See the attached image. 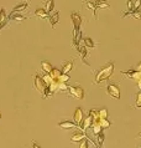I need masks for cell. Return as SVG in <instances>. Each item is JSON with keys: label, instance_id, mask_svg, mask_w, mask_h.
<instances>
[{"label": "cell", "instance_id": "6da1fadb", "mask_svg": "<svg viewBox=\"0 0 141 148\" xmlns=\"http://www.w3.org/2000/svg\"><path fill=\"white\" fill-rule=\"evenodd\" d=\"M113 72H114V64L110 62V64H108L106 66L102 67L100 70H99V72L97 73V76H95L94 82L95 84H100L102 81L108 80L111 75H113Z\"/></svg>", "mask_w": 141, "mask_h": 148}, {"label": "cell", "instance_id": "7a4b0ae2", "mask_svg": "<svg viewBox=\"0 0 141 148\" xmlns=\"http://www.w3.org/2000/svg\"><path fill=\"white\" fill-rule=\"evenodd\" d=\"M34 85H35V88L37 91L42 95V96H45V91H46V88H47V85L45 84L42 77L39 75H35L34 76Z\"/></svg>", "mask_w": 141, "mask_h": 148}, {"label": "cell", "instance_id": "3957f363", "mask_svg": "<svg viewBox=\"0 0 141 148\" xmlns=\"http://www.w3.org/2000/svg\"><path fill=\"white\" fill-rule=\"evenodd\" d=\"M68 92L70 96L76 97L78 100H82L84 97V90L81 86H70V87H68Z\"/></svg>", "mask_w": 141, "mask_h": 148}, {"label": "cell", "instance_id": "277c9868", "mask_svg": "<svg viewBox=\"0 0 141 148\" xmlns=\"http://www.w3.org/2000/svg\"><path fill=\"white\" fill-rule=\"evenodd\" d=\"M70 19H72V23H73V26H74V35H77L79 32V27H81V24H82V18L79 14L77 13H73L70 15Z\"/></svg>", "mask_w": 141, "mask_h": 148}, {"label": "cell", "instance_id": "5b68a950", "mask_svg": "<svg viewBox=\"0 0 141 148\" xmlns=\"http://www.w3.org/2000/svg\"><path fill=\"white\" fill-rule=\"evenodd\" d=\"M106 91H108V93L113 98H117V100H119L120 98V90H119V87H118V85H109L106 87Z\"/></svg>", "mask_w": 141, "mask_h": 148}, {"label": "cell", "instance_id": "8992f818", "mask_svg": "<svg viewBox=\"0 0 141 148\" xmlns=\"http://www.w3.org/2000/svg\"><path fill=\"white\" fill-rule=\"evenodd\" d=\"M73 120H74V123H76L77 126H82V122L84 120V114H83V111L81 107L76 108V112L73 114Z\"/></svg>", "mask_w": 141, "mask_h": 148}, {"label": "cell", "instance_id": "52a82bcc", "mask_svg": "<svg viewBox=\"0 0 141 148\" xmlns=\"http://www.w3.org/2000/svg\"><path fill=\"white\" fill-rule=\"evenodd\" d=\"M124 75H126V76H129L131 77V79H134L136 81H139L141 80V71H139V70H129V71H123Z\"/></svg>", "mask_w": 141, "mask_h": 148}, {"label": "cell", "instance_id": "ba28073f", "mask_svg": "<svg viewBox=\"0 0 141 148\" xmlns=\"http://www.w3.org/2000/svg\"><path fill=\"white\" fill-rule=\"evenodd\" d=\"M93 118L90 117V116H88L87 118H84L83 120V122H82V126H81V128L83 130V131H85V130H88L89 127H92L93 126Z\"/></svg>", "mask_w": 141, "mask_h": 148}, {"label": "cell", "instance_id": "9c48e42d", "mask_svg": "<svg viewBox=\"0 0 141 148\" xmlns=\"http://www.w3.org/2000/svg\"><path fill=\"white\" fill-rule=\"evenodd\" d=\"M77 125L74 122H70V121H63V122H60L58 123V127L62 130H70V128H74Z\"/></svg>", "mask_w": 141, "mask_h": 148}, {"label": "cell", "instance_id": "30bf717a", "mask_svg": "<svg viewBox=\"0 0 141 148\" xmlns=\"http://www.w3.org/2000/svg\"><path fill=\"white\" fill-rule=\"evenodd\" d=\"M48 19H49V23H51V26L55 27L56 24L58 23V20H60V13H58V11H55L52 15L48 16Z\"/></svg>", "mask_w": 141, "mask_h": 148}, {"label": "cell", "instance_id": "8fae6325", "mask_svg": "<svg viewBox=\"0 0 141 148\" xmlns=\"http://www.w3.org/2000/svg\"><path fill=\"white\" fill-rule=\"evenodd\" d=\"M35 15L37 16V18H40V19H47L49 16L48 13L46 11V9H36Z\"/></svg>", "mask_w": 141, "mask_h": 148}, {"label": "cell", "instance_id": "7c38bea8", "mask_svg": "<svg viewBox=\"0 0 141 148\" xmlns=\"http://www.w3.org/2000/svg\"><path fill=\"white\" fill-rule=\"evenodd\" d=\"M6 20H7V16H6V13H5V9H1L0 10V30H1L3 26H5Z\"/></svg>", "mask_w": 141, "mask_h": 148}, {"label": "cell", "instance_id": "4fadbf2b", "mask_svg": "<svg viewBox=\"0 0 141 148\" xmlns=\"http://www.w3.org/2000/svg\"><path fill=\"white\" fill-rule=\"evenodd\" d=\"M41 69H42V71H45L46 73H49L52 71V65L49 64V62H47V61H42L41 62Z\"/></svg>", "mask_w": 141, "mask_h": 148}, {"label": "cell", "instance_id": "5bb4252c", "mask_svg": "<svg viewBox=\"0 0 141 148\" xmlns=\"http://www.w3.org/2000/svg\"><path fill=\"white\" fill-rule=\"evenodd\" d=\"M84 138H85V134H84V133L78 132V133H76V134H73V136H72L70 141H72V142H81V141H83Z\"/></svg>", "mask_w": 141, "mask_h": 148}, {"label": "cell", "instance_id": "9a60e30c", "mask_svg": "<svg viewBox=\"0 0 141 148\" xmlns=\"http://www.w3.org/2000/svg\"><path fill=\"white\" fill-rule=\"evenodd\" d=\"M27 6H28V3H21V4H19V5H16L14 8L12 13H20V11H22V10H26Z\"/></svg>", "mask_w": 141, "mask_h": 148}, {"label": "cell", "instance_id": "2e32d148", "mask_svg": "<svg viewBox=\"0 0 141 148\" xmlns=\"http://www.w3.org/2000/svg\"><path fill=\"white\" fill-rule=\"evenodd\" d=\"M66 91H68V86L66 82H60L58 81V84H57V91L56 92H66Z\"/></svg>", "mask_w": 141, "mask_h": 148}, {"label": "cell", "instance_id": "e0dca14e", "mask_svg": "<svg viewBox=\"0 0 141 148\" xmlns=\"http://www.w3.org/2000/svg\"><path fill=\"white\" fill-rule=\"evenodd\" d=\"M73 69V62L72 61H68V62H66L64 65H63V67H62V73H68L70 70Z\"/></svg>", "mask_w": 141, "mask_h": 148}, {"label": "cell", "instance_id": "ac0fdd59", "mask_svg": "<svg viewBox=\"0 0 141 148\" xmlns=\"http://www.w3.org/2000/svg\"><path fill=\"white\" fill-rule=\"evenodd\" d=\"M89 116L93 118V122H99L100 117H99V111H95V110H90L89 111Z\"/></svg>", "mask_w": 141, "mask_h": 148}, {"label": "cell", "instance_id": "d6986e66", "mask_svg": "<svg viewBox=\"0 0 141 148\" xmlns=\"http://www.w3.org/2000/svg\"><path fill=\"white\" fill-rule=\"evenodd\" d=\"M45 9H46L47 13H51V11L55 9V1H53V0H47L46 4H45Z\"/></svg>", "mask_w": 141, "mask_h": 148}, {"label": "cell", "instance_id": "ffe728a7", "mask_svg": "<svg viewBox=\"0 0 141 148\" xmlns=\"http://www.w3.org/2000/svg\"><path fill=\"white\" fill-rule=\"evenodd\" d=\"M93 133L95 134V136H98V134H100L102 133V126L99 125V122H95V123H93Z\"/></svg>", "mask_w": 141, "mask_h": 148}, {"label": "cell", "instance_id": "44dd1931", "mask_svg": "<svg viewBox=\"0 0 141 148\" xmlns=\"http://www.w3.org/2000/svg\"><path fill=\"white\" fill-rule=\"evenodd\" d=\"M99 125L102 126V128H109L111 126V123L108 118H100V120H99Z\"/></svg>", "mask_w": 141, "mask_h": 148}, {"label": "cell", "instance_id": "7402d4cb", "mask_svg": "<svg viewBox=\"0 0 141 148\" xmlns=\"http://www.w3.org/2000/svg\"><path fill=\"white\" fill-rule=\"evenodd\" d=\"M10 19L15 20V21H18V23L22 21V20H26V18H25V16H22V15H18L16 13H11V15H10Z\"/></svg>", "mask_w": 141, "mask_h": 148}, {"label": "cell", "instance_id": "603a6c76", "mask_svg": "<svg viewBox=\"0 0 141 148\" xmlns=\"http://www.w3.org/2000/svg\"><path fill=\"white\" fill-rule=\"evenodd\" d=\"M61 71H60V70H57V69H52V71L51 72H49V75H51V77H52V79L53 80H58V77L61 76Z\"/></svg>", "mask_w": 141, "mask_h": 148}, {"label": "cell", "instance_id": "cb8c5ba5", "mask_svg": "<svg viewBox=\"0 0 141 148\" xmlns=\"http://www.w3.org/2000/svg\"><path fill=\"white\" fill-rule=\"evenodd\" d=\"M78 51H79V54H81L82 59H83V62L88 65V62L85 61V56H87V47H85V46H84V47H78Z\"/></svg>", "mask_w": 141, "mask_h": 148}, {"label": "cell", "instance_id": "d4e9b609", "mask_svg": "<svg viewBox=\"0 0 141 148\" xmlns=\"http://www.w3.org/2000/svg\"><path fill=\"white\" fill-rule=\"evenodd\" d=\"M83 42H84V46L85 47H94L95 45H94V42H93V40L90 39V38H85V39H83Z\"/></svg>", "mask_w": 141, "mask_h": 148}, {"label": "cell", "instance_id": "484cf974", "mask_svg": "<svg viewBox=\"0 0 141 148\" xmlns=\"http://www.w3.org/2000/svg\"><path fill=\"white\" fill-rule=\"evenodd\" d=\"M69 80H70V77H69L68 73H61V76L58 77V81L60 82H66V84H67Z\"/></svg>", "mask_w": 141, "mask_h": 148}, {"label": "cell", "instance_id": "4316f807", "mask_svg": "<svg viewBox=\"0 0 141 148\" xmlns=\"http://www.w3.org/2000/svg\"><path fill=\"white\" fill-rule=\"evenodd\" d=\"M95 5H97V8H99V9H109L110 8V5L106 1H98V4H95Z\"/></svg>", "mask_w": 141, "mask_h": 148}, {"label": "cell", "instance_id": "83f0119b", "mask_svg": "<svg viewBox=\"0 0 141 148\" xmlns=\"http://www.w3.org/2000/svg\"><path fill=\"white\" fill-rule=\"evenodd\" d=\"M42 79H43L45 84H46L47 86H49V85H51V82L53 81V79L51 77V75H49V73H46V75H43V77H42Z\"/></svg>", "mask_w": 141, "mask_h": 148}, {"label": "cell", "instance_id": "f1b7e54d", "mask_svg": "<svg viewBox=\"0 0 141 148\" xmlns=\"http://www.w3.org/2000/svg\"><path fill=\"white\" fill-rule=\"evenodd\" d=\"M99 117H100V118H108V111H106V108L99 110Z\"/></svg>", "mask_w": 141, "mask_h": 148}, {"label": "cell", "instance_id": "f546056e", "mask_svg": "<svg viewBox=\"0 0 141 148\" xmlns=\"http://www.w3.org/2000/svg\"><path fill=\"white\" fill-rule=\"evenodd\" d=\"M87 6H88L89 9L93 11V14L95 15V10H97V5H95V4H93V3H90V1H87Z\"/></svg>", "mask_w": 141, "mask_h": 148}, {"label": "cell", "instance_id": "4dcf8cb0", "mask_svg": "<svg viewBox=\"0 0 141 148\" xmlns=\"http://www.w3.org/2000/svg\"><path fill=\"white\" fill-rule=\"evenodd\" d=\"M136 107H141V91L136 95Z\"/></svg>", "mask_w": 141, "mask_h": 148}, {"label": "cell", "instance_id": "1f68e13d", "mask_svg": "<svg viewBox=\"0 0 141 148\" xmlns=\"http://www.w3.org/2000/svg\"><path fill=\"white\" fill-rule=\"evenodd\" d=\"M127 10L129 11L134 10V1L132 0H127Z\"/></svg>", "mask_w": 141, "mask_h": 148}, {"label": "cell", "instance_id": "d6a6232c", "mask_svg": "<svg viewBox=\"0 0 141 148\" xmlns=\"http://www.w3.org/2000/svg\"><path fill=\"white\" fill-rule=\"evenodd\" d=\"M141 5V0H134V10H139Z\"/></svg>", "mask_w": 141, "mask_h": 148}, {"label": "cell", "instance_id": "836d02e7", "mask_svg": "<svg viewBox=\"0 0 141 148\" xmlns=\"http://www.w3.org/2000/svg\"><path fill=\"white\" fill-rule=\"evenodd\" d=\"M103 141H104V134H103V133L98 134V143H99V146L103 145Z\"/></svg>", "mask_w": 141, "mask_h": 148}, {"label": "cell", "instance_id": "e575fe53", "mask_svg": "<svg viewBox=\"0 0 141 148\" xmlns=\"http://www.w3.org/2000/svg\"><path fill=\"white\" fill-rule=\"evenodd\" d=\"M79 148H88V141H87L85 138L82 141V143H81V147H79Z\"/></svg>", "mask_w": 141, "mask_h": 148}, {"label": "cell", "instance_id": "d590c367", "mask_svg": "<svg viewBox=\"0 0 141 148\" xmlns=\"http://www.w3.org/2000/svg\"><path fill=\"white\" fill-rule=\"evenodd\" d=\"M32 148H41V147L37 145V143H34V145H32Z\"/></svg>", "mask_w": 141, "mask_h": 148}, {"label": "cell", "instance_id": "8d00e7d4", "mask_svg": "<svg viewBox=\"0 0 141 148\" xmlns=\"http://www.w3.org/2000/svg\"><path fill=\"white\" fill-rule=\"evenodd\" d=\"M138 87L141 90V80H139V81H138Z\"/></svg>", "mask_w": 141, "mask_h": 148}, {"label": "cell", "instance_id": "74e56055", "mask_svg": "<svg viewBox=\"0 0 141 148\" xmlns=\"http://www.w3.org/2000/svg\"><path fill=\"white\" fill-rule=\"evenodd\" d=\"M136 70H139V71H141V62L138 65V67H136Z\"/></svg>", "mask_w": 141, "mask_h": 148}, {"label": "cell", "instance_id": "f35d334b", "mask_svg": "<svg viewBox=\"0 0 141 148\" xmlns=\"http://www.w3.org/2000/svg\"><path fill=\"white\" fill-rule=\"evenodd\" d=\"M98 1H106V0H98Z\"/></svg>", "mask_w": 141, "mask_h": 148}, {"label": "cell", "instance_id": "ab89813d", "mask_svg": "<svg viewBox=\"0 0 141 148\" xmlns=\"http://www.w3.org/2000/svg\"><path fill=\"white\" fill-rule=\"evenodd\" d=\"M0 118H1V113H0Z\"/></svg>", "mask_w": 141, "mask_h": 148}, {"label": "cell", "instance_id": "60d3db41", "mask_svg": "<svg viewBox=\"0 0 141 148\" xmlns=\"http://www.w3.org/2000/svg\"><path fill=\"white\" fill-rule=\"evenodd\" d=\"M139 136H140V137H141V132H140V134H139Z\"/></svg>", "mask_w": 141, "mask_h": 148}, {"label": "cell", "instance_id": "b9f144b4", "mask_svg": "<svg viewBox=\"0 0 141 148\" xmlns=\"http://www.w3.org/2000/svg\"><path fill=\"white\" fill-rule=\"evenodd\" d=\"M139 11H140V14H141V10H139Z\"/></svg>", "mask_w": 141, "mask_h": 148}]
</instances>
